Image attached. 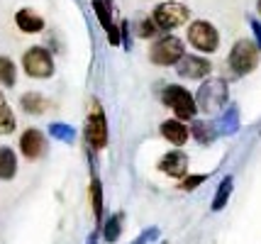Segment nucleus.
I'll return each mask as SVG.
<instances>
[{
  "instance_id": "nucleus-1",
  "label": "nucleus",
  "mask_w": 261,
  "mask_h": 244,
  "mask_svg": "<svg viewBox=\"0 0 261 244\" xmlns=\"http://www.w3.org/2000/svg\"><path fill=\"white\" fill-rule=\"evenodd\" d=\"M227 98H229L227 81H222V78H207V81L200 83V88L195 93V105H198L200 113L213 115V113H217L222 105L227 103Z\"/></svg>"
},
{
  "instance_id": "nucleus-2",
  "label": "nucleus",
  "mask_w": 261,
  "mask_h": 244,
  "mask_svg": "<svg viewBox=\"0 0 261 244\" xmlns=\"http://www.w3.org/2000/svg\"><path fill=\"white\" fill-rule=\"evenodd\" d=\"M161 103L169 105L178 120H193L195 113H198L195 95L191 91H186L183 86H166L164 93H161Z\"/></svg>"
},
{
  "instance_id": "nucleus-3",
  "label": "nucleus",
  "mask_w": 261,
  "mask_h": 244,
  "mask_svg": "<svg viewBox=\"0 0 261 244\" xmlns=\"http://www.w3.org/2000/svg\"><path fill=\"white\" fill-rule=\"evenodd\" d=\"M186 54V49H183V39L173 35H164L159 37L151 49H149V59H151V64H156V66H176L181 57Z\"/></svg>"
},
{
  "instance_id": "nucleus-4",
  "label": "nucleus",
  "mask_w": 261,
  "mask_h": 244,
  "mask_svg": "<svg viewBox=\"0 0 261 244\" xmlns=\"http://www.w3.org/2000/svg\"><path fill=\"white\" fill-rule=\"evenodd\" d=\"M259 44H254V42H249V39H239V42H234V47H232V51H229V66H232V71L237 73V76H247V73H251V71L259 66Z\"/></svg>"
},
{
  "instance_id": "nucleus-5",
  "label": "nucleus",
  "mask_w": 261,
  "mask_h": 244,
  "mask_svg": "<svg viewBox=\"0 0 261 244\" xmlns=\"http://www.w3.org/2000/svg\"><path fill=\"white\" fill-rule=\"evenodd\" d=\"M151 17H154V22L159 24V30H164V32H171V30L181 27L183 22H188L191 10H188L183 3L166 0V3H161V5H156V8H154Z\"/></svg>"
},
{
  "instance_id": "nucleus-6",
  "label": "nucleus",
  "mask_w": 261,
  "mask_h": 244,
  "mask_svg": "<svg viewBox=\"0 0 261 244\" xmlns=\"http://www.w3.org/2000/svg\"><path fill=\"white\" fill-rule=\"evenodd\" d=\"M86 142L95 151L108 147V120H105V110L100 107L98 100H93L88 120H86Z\"/></svg>"
},
{
  "instance_id": "nucleus-7",
  "label": "nucleus",
  "mask_w": 261,
  "mask_h": 244,
  "mask_svg": "<svg viewBox=\"0 0 261 244\" xmlns=\"http://www.w3.org/2000/svg\"><path fill=\"white\" fill-rule=\"evenodd\" d=\"M22 69L32 78H49L54 76V57L44 47H32L22 54Z\"/></svg>"
},
{
  "instance_id": "nucleus-8",
  "label": "nucleus",
  "mask_w": 261,
  "mask_h": 244,
  "mask_svg": "<svg viewBox=\"0 0 261 244\" xmlns=\"http://www.w3.org/2000/svg\"><path fill=\"white\" fill-rule=\"evenodd\" d=\"M188 42L200 54H213L220 47V35L207 20H198V22H191V27H188Z\"/></svg>"
},
{
  "instance_id": "nucleus-9",
  "label": "nucleus",
  "mask_w": 261,
  "mask_h": 244,
  "mask_svg": "<svg viewBox=\"0 0 261 244\" xmlns=\"http://www.w3.org/2000/svg\"><path fill=\"white\" fill-rule=\"evenodd\" d=\"M91 3H93L95 15H98L100 27L108 32L110 44H113V47L122 44V39H120V24H115V20H113V0H91Z\"/></svg>"
},
{
  "instance_id": "nucleus-10",
  "label": "nucleus",
  "mask_w": 261,
  "mask_h": 244,
  "mask_svg": "<svg viewBox=\"0 0 261 244\" xmlns=\"http://www.w3.org/2000/svg\"><path fill=\"white\" fill-rule=\"evenodd\" d=\"M210 71H213V64L203 57H188V54H183L181 61L176 64V73L181 78H191V81L210 76Z\"/></svg>"
},
{
  "instance_id": "nucleus-11",
  "label": "nucleus",
  "mask_w": 261,
  "mask_h": 244,
  "mask_svg": "<svg viewBox=\"0 0 261 244\" xmlns=\"http://www.w3.org/2000/svg\"><path fill=\"white\" fill-rule=\"evenodd\" d=\"M20 151H22L24 159H30V161H37L42 154L46 151V137L44 132H39V129H24L22 137H20Z\"/></svg>"
},
{
  "instance_id": "nucleus-12",
  "label": "nucleus",
  "mask_w": 261,
  "mask_h": 244,
  "mask_svg": "<svg viewBox=\"0 0 261 244\" xmlns=\"http://www.w3.org/2000/svg\"><path fill=\"white\" fill-rule=\"evenodd\" d=\"M159 169L166 176H171V178H186V174H188V156L178 149L169 151V154L161 156Z\"/></svg>"
},
{
  "instance_id": "nucleus-13",
  "label": "nucleus",
  "mask_w": 261,
  "mask_h": 244,
  "mask_svg": "<svg viewBox=\"0 0 261 244\" xmlns=\"http://www.w3.org/2000/svg\"><path fill=\"white\" fill-rule=\"evenodd\" d=\"M159 132H161V137L166 142H171L173 147H183L188 142V137H191V129L186 127L181 120H164Z\"/></svg>"
},
{
  "instance_id": "nucleus-14",
  "label": "nucleus",
  "mask_w": 261,
  "mask_h": 244,
  "mask_svg": "<svg viewBox=\"0 0 261 244\" xmlns=\"http://www.w3.org/2000/svg\"><path fill=\"white\" fill-rule=\"evenodd\" d=\"M15 22H17V30L24 35H37V32L44 30V17L30 10V8H22V10L15 12Z\"/></svg>"
},
{
  "instance_id": "nucleus-15",
  "label": "nucleus",
  "mask_w": 261,
  "mask_h": 244,
  "mask_svg": "<svg viewBox=\"0 0 261 244\" xmlns=\"http://www.w3.org/2000/svg\"><path fill=\"white\" fill-rule=\"evenodd\" d=\"M239 127V113H237V107L232 105V107H227L222 115L215 120V129H217V134H234Z\"/></svg>"
},
{
  "instance_id": "nucleus-16",
  "label": "nucleus",
  "mask_w": 261,
  "mask_h": 244,
  "mask_svg": "<svg viewBox=\"0 0 261 244\" xmlns=\"http://www.w3.org/2000/svg\"><path fill=\"white\" fill-rule=\"evenodd\" d=\"M17 174V156L10 147H0V181H10Z\"/></svg>"
},
{
  "instance_id": "nucleus-17",
  "label": "nucleus",
  "mask_w": 261,
  "mask_h": 244,
  "mask_svg": "<svg viewBox=\"0 0 261 244\" xmlns=\"http://www.w3.org/2000/svg\"><path fill=\"white\" fill-rule=\"evenodd\" d=\"M20 105H22V110L27 113V115H42L46 107H49V100H46L42 93H24L22 98H20Z\"/></svg>"
},
{
  "instance_id": "nucleus-18",
  "label": "nucleus",
  "mask_w": 261,
  "mask_h": 244,
  "mask_svg": "<svg viewBox=\"0 0 261 244\" xmlns=\"http://www.w3.org/2000/svg\"><path fill=\"white\" fill-rule=\"evenodd\" d=\"M17 127V120H15V113H12V107L8 105L5 100V95L0 91V137H5V134H12Z\"/></svg>"
},
{
  "instance_id": "nucleus-19",
  "label": "nucleus",
  "mask_w": 261,
  "mask_h": 244,
  "mask_svg": "<svg viewBox=\"0 0 261 244\" xmlns=\"http://www.w3.org/2000/svg\"><path fill=\"white\" fill-rule=\"evenodd\" d=\"M122 222H125V215L122 212H115V215H110L108 220H105V225H102V239L105 242H117L120 239V232H122Z\"/></svg>"
},
{
  "instance_id": "nucleus-20",
  "label": "nucleus",
  "mask_w": 261,
  "mask_h": 244,
  "mask_svg": "<svg viewBox=\"0 0 261 244\" xmlns=\"http://www.w3.org/2000/svg\"><path fill=\"white\" fill-rule=\"evenodd\" d=\"M91 203H93V215H95V222L102 225V183L100 178L93 174L91 181Z\"/></svg>"
},
{
  "instance_id": "nucleus-21",
  "label": "nucleus",
  "mask_w": 261,
  "mask_h": 244,
  "mask_svg": "<svg viewBox=\"0 0 261 244\" xmlns=\"http://www.w3.org/2000/svg\"><path fill=\"white\" fill-rule=\"evenodd\" d=\"M232 186H234V178H232V176H225V178H222V183L217 186V193H215V198H213V210H215V212H220V210L227 205L229 193H232Z\"/></svg>"
},
{
  "instance_id": "nucleus-22",
  "label": "nucleus",
  "mask_w": 261,
  "mask_h": 244,
  "mask_svg": "<svg viewBox=\"0 0 261 244\" xmlns=\"http://www.w3.org/2000/svg\"><path fill=\"white\" fill-rule=\"evenodd\" d=\"M49 134L59 142H66V144H73L76 142V129L66 125V122H51L49 125Z\"/></svg>"
},
{
  "instance_id": "nucleus-23",
  "label": "nucleus",
  "mask_w": 261,
  "mask_h": 244,
  "mask_svg": "<svg viewBox=\"0 0 261 244\" xmlns=\"http://www.w3.org/2000/svg\"><path fill=\"white\" fill-rule=\"evenodd\" d=\"M191 132H193V137L200 142V144H210V142L217 137L215 125H210V122H200V120H195L193 122V129H191Z\"/></svg>"
},
{
  "instance_id": "nucleus-24",
  "label": "nucleus",
  "mask_w": 261,
  "mask_h": 244,
  "mask_svg": "<svg viewBox=\"0 0 261 244\" xmlns=\"http://www.w3.org/2000/svg\"><path fill=\"white\" fill-rule=\"evenodd\" d=\"M17 81V69H15V61L10 57H0V83L12 88Z\"/></svg>"
},
{
  "instance_id": "nucleus-25",
  "label": "nucleus",
  "mask_w": 261,
  "mask_h": 244,
  "mask_svg": "<svg viewBox=\"0 0 261 244\" xmlns=\"http://www.w3.org/2000/svg\"><path fill=\"white\" fill-rule=\"evenodd\" d=\"M137 35L142 39H149V37H156L159 35V24L154 22V17H144L137 22Z\"/></svg>"
},
{
  "instance_id": "nucleus-26",
  "label": "nucleus",
  "mask_w": 261,
  "mask_h": 244,
  "mask_svg": "<svg viewBox=\"0 0 261 244\" xmlns=\"http://www.w3.org/2000/svg\"><path fill=\"white\" fill-rule=\"evenodd\" d=\"M207 181V176L205 174H195V176H186L181 181V188L183 191H195V188L200 186V183H205Z\"/></svg>"
},
{
  "instance_id": "nucleus-27",
  "label": "nucleus",
  "mask_w": 261,
  "mask_h": 244,
  "mask_svg": "<svg viewBox=\"0 0 261 244\" xmlns=\"http://www.w3.org/2000/svg\"><path fill=\"white\" fill-rule=\"evenodd\" d=\"M156 237H159V230H156V227H149L147 232H142L132 244H149L151 239H156Z\"/></svg>"
},
{
  "instance_id": "nucleus-28",
  "label": "nucleus",
  "mask_w": 261,
  "mask_h": 244,
  "mask_svg": "<svg viewBox=\"0 0 261 244\" xmlns=\"http://www.w3.org/2000/svg\"><path fill=\"white\" fill-rule=\"evenodd\" d=\"M249 24H251V32H254V37H256V44H259V49H261V22H259V20H249Z\"/></svg>"
},
{
  "instance_id": "nucleus-29",
  "label": "nucleus",
  "mask_w": 261,
  "mask_h": 244,
  "mask_svg": "<svg viewBox=\"0 0 261 244\" xmlns=\"http://www.w3.org/2000/svg\"><path fill=\"white\" fill-rule=\"evenodd\" d=\"M259 15H261V0H259Z\"/></svg>"
}]
</instances>
